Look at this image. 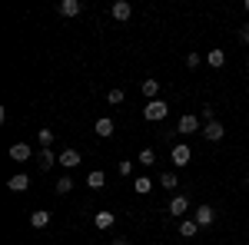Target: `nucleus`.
I'll list each match as a JSON object with an SVG mask.
<instances>
[{
    "label": "nucleus",
    "instance_id": "1",
    "mask_svg": "<svg viewBox=\"0 0 249 245\" xmlns=\"http://www.w3.org/2000/svg\"><path fill=\"white\" fill-rule=\"evenodd\" d=\"M166 113H170V103H163V99H150L143 106V119L146 123H160V119H166Z\"/></svg>",
    "mask_w": 249,
    "mask_h": 245
},
{
    "label": "nucleus",
    "instance_id": "2",
    "mask_svg": "<svg viewBox=\"0 0 249 245\" xmlns=\"http://www.w3.org/2000/svg\"><path fill=\"white\" fill-rule=\"evenodd\" d=\"M170 159H173V166H179V169H183V166H190L193 149L186 146V143H176V146H173V152H170Z\"/></svg>",
    "mask_w": 249,
    "mask_h": 245
},
{
    "label": "nucleus",
    "instance_id": "3",
    "mask_svg": "<svg viewBox=\"0 0 249 245\" xmlns=\"http://www.w3.org/2000/svg\"><path fill=\"white\" fill-rule=\"evenodd\" d=\"M57 163H60V156H57L53 149H40V152H37V166H40V172H50L53 166H57Z\"/></svg>",
    "mask_w": 249,
    "mask_h": 245
},
{
    "label": "nucleus",
    "instance_id": "4",
    "mask_svg": "<svg viewBox=\"0 0 249 245\" xmlns=\"http://www.w3.org/2000/svg\"><path fill=\"white\" fill-rule=\"evenodd\" d=\"M213 219H216V209H213V206H206V202H203V206L196 209V215H193V222H196L199 229H203V226H213Z\"/></svg>",
    "mask_w": 249,
    "mask_h": 245
},
{
    "label": "nucleus",
    "instance_id": "5",
    "mask_svg": "<svg viewBox=\"0 0 249 245\" xmlns=\"http://www.w3.org/2000/svg\"><path fill=\"white\" fill-rule=\"evenodd\" d=\"M170 212L176 215V219H183V215L190 212V199H186L183 192H179V196H173V199H170Z\"/></svg>",
    "mask_w": 249,
    "mask_h": 245
},
{
    "label": "nucleus",
    "instance_id": "6",
    "mask_svg": "<svg viewBox=\"0 0 249 245\" xmlns=\"http://www.w3.org/2000/svg\"><path fill=\"white\" fill-rule=\"evenodd\" d=\"M203 136H206L210 143H219V139L226 136V130H223V123H216V119H213V123H206V126H203Z\"/></svg>",
    "mask_w": 249,
    "mask_h": 245
},
{
    "label": "nucleus",
    "instance_id": "7",
    "mask_svg": "<svg viewBox=\"0 0 249 245\" xmlns=\"http://www.w3.org/2000/svg\"><path fill=\"white\" fill-rule=\"evenodd\" d=\"M10 159H17V163H27V159H34V149H30L27 143H14V146H10Z\"/></svg>",
    "mask_w": 249,
    "mask_h": 245
},
{
    "label": "nucleus",
    "instance_id": "8",
    "mask_svg": "<svg viewBox=\"0 0 249 245\" xmlns=\"http://www.w3.org/2000/svg\"><path fill=\"white\" fill-rule=\"evenodd\" d=\"M60 166H63V169H77V166H80V152L73 149V146L63 149V152H60Z\"/></svg>",
    "mask_w": 249,
    "mask_h": 245
},
{
    "label": "nucleus",
    "instance_id": "9",
    "mask_svg": "<svg viewBox=\"0 0 249 245\" xmlns=\"http://www.w3.org/2000/svg\"><path fill=\"white\" fill-rule=\"evenodd\" d=\"M110 14H113V20H120V23H123V20H130V17H133V7H130L126 0H116Z\"/></svg>",
    "mask_w": 249,
    "mask_h": 245
},
{
    "label": "nucleus",
    "instance_id": "10",
    "mask_svg": "<svg viewBox=\"0 0 249 245\" xmlns=\"http://www.w3.org/2000/svg\"><path fill=\"white\" fill-rule=\"evenodd\" d=\"M7 189H10V192H27V189H30V176H23V172H17V176H10V182H7Z\"/></svg>",
    "mask_w": 249,
    "mask_h": 245
},
{
    "label": "nucleus",
    "instance_id": "11",
    "mask_svg": "<svg viewBox=\"0 0 249 245\" xmlns=\"http://www.w3.org/2000/svg\"><path fill=\"white\" fill-rule=\"evenodd\" d=\"M179 132H196L199 130V116H193V113H183L179 116V126H176Z\"/></svg>",
    "mask_w": 249,
    "mask_h": 245
},
{
    "label": "nucleus",
    "instance_id": "12",
    "mask_svg": "<svg viewBox=\"0 0 249 245\" xmlns=\"http://www.w3.org/2000/svg\"><path fill=\"white\" fill-rule=\"evenodd\" d=\"M60 14H63V17H77L80 10H83V3H80V0H60V7H57Z\"/></svg>",
    "mask_w": 249,
    "mask_h": 245
},
{
    "label": "nucleus",
    "instance_id": "13",
    "mask_svg": "<svg viewBox=\"0 0 249 245\" xmlns=\"http://www.w3.org/2000/svg\"><path fill=\"white\" fill-rule=\"evenodd\" d=\"M93 130L100 132V136H103V139H107V136H113L116 123H113V119H110V116H100V119H96V126H93Z\"/></svg>",
    "mask_w": 249,
    "mask_h": 245
},
{
    "label": "nucleus",
    "instance_id": "14",
    "mask_svg": "<svg viewBox=\"0 0 249 245\" xmlns=\"http://www.w3.org/2000/svg\"><path fill=\"white\" fill-rule=\"evenodd\" d=\"M93 226L96 229H113L116 226V215H113V212H96V215H93Z\"/></svg>",
    "mask_w": 249,
    "mask_h": 245
},
{
    "label": "nucleus",
    "instance_id": "15",
    "mask_svg": "<svg viewBox=\"0 0 249 245\" xmlns=\"http://www.w3.org/2000/svg\"><path fill=\"white\" fill-rule=\"evenodd\" d=\"M30 226L34 229H47L50 226V212H47V209H37V212L30 215Z\"/></svg>",
    "mask_w": 249,
    "mask_h": 245
},
{
    "label": "nucleus",
    "instance_id": "16",
    "mask_svg": "<svg viewBox=\"0 0 249 245\" xmlns=\"http://www.w3.org/2000/svg\"><path fill=\"white\" fill-rule=\"evenodd\" d=\"M196 232H199V226H196L193 219H179V235H183V239H193Z\"/></svg>",
    "mask_w": 249,
    "mask_h": 245
},
{
    "label": "nucleus",
    "instance_id": "17",
    "mask_svg": "<svg viewBox=\"0 0 249 245\" xmlns=\"http://www.w3.org/2000/svg\"><path fill=\"white\" fill-rule=\"evenodd\" d=\"M87 186H90V189H103V186H107L103 169H93V172H90V176H87Z\"/></svg>",
    "mask_w": 249,
    "mask_h": 245
},
{
    "label": "nucleus",
    "instance_id": "18",
    "mask_svg": "<svg viewBox=\"0 0 249 245\" xmlns=\"http://www.w3.org/2000/svg\"><path fill=\"white\" fill-rule=\"evenodd\" d=\"M206 63H210L213 70H219V66L226 63V53H223V50H210V53H206Z\"/></svg>",
    "mask_w": 249,
    "mask_h": 245
},
{
    "label": "nucleus",
    "instance_id": "19",
    "mask_svg": "<svg viewBox=\"0 0 249 245\" xmlns=\"http://www.w3.org/2000/svg\"><path fill=\"white\" fill-rule=\"evenodd\" d=\"M156 93H160V80H143V96L156 99Z\"/></svg>",
    "mask_w": 249,
    "mask_h": 245
},
{
    "label": "nucleus",
    "instance_id": "20",
    "mask_svg": "<svg viewBox=\"0 0 249 245\" xmlns=\"http://www.w3.org/2000/svg\"><path fill=\"white\" fill-rule=\"evenodd\" d=\"M133 189H136V192H140V196H146V192H150V189H153V182H150V176H136Z\"/></svg>",
    "mask_w": 249,
    "mask_h": 245
},
{
    "label": "nucleus",
    "instance_id": "21",
    "mask_svg": "<svg viewBox=\"0 0 249 245\" xmlns=\"http://www.w3.org/2000/svg\"><path fill=\"white\" fill-rule=\"evenodd\" d=\"M53 189H57V196H67V192L73 189V179H70V176H60V179H57V186H53Z\"/></svg>",
    "mask_w": 249,
    "mask_h": 245
},
{
    "label": "nucleus",
    "instance_id": "22",
    "mask_svg": "<svg viewBox=\"0 0 249 245\" xmlns=\"http://www.w3.org/2000/svg\"><path fill=\"white\" fill-rule=\"evenodd\" d=\"M37 143H40V149H50V143H53V130H40L37 132Z\"/></svg>",
    "mask_w": 249,
    "mask_h": 245
},
{
    "label": "nucleus",
    "instance_id": "23",
    "mask_svg": "<svg viewBox=\"0 0 249 245\" xmlns=\"http://www.w3.org/2000/svg\"><path fill=\"white\" fill-rule=\"evenodd\" d=\"M136 159H140V166H153V163H156V152L153 149H143Z\"/></svg>",
    "mask_w": 249,
    "mask_h": 245
},
{
    "label": "nucleus",
    "instance_id": "24",
    "mask_svg": "<svg viewBox=\"0 0 249 245\" xmlns=\"http://www.w3.org/2000/svg\"><path fill=\"white\" fill-rule=\"evenodd\" d=\"M160 186L173 192V189H176V176H173V172H163V176H160Z\"/></svg>",
    "mask_w": 249,
    "mask_h": 245
},
{
    "label": "nucleus",
    "instance_id": "25",
    "mask_svg": "<svg viewBox=\"0 0 249 245\" xmlns=\"http://www.w3.org/2000/svg\"><path fill=\"white\" fill-rule=\"evenodd\" d=\"M116 169H120L123 179H130V176H133V163H130V159H120V166H116Z\"/></svg>",
    "mask_w": 249,
    "mask_h": 245
},
{
    "label": "nucleus",
    "instance_id": "26",
    "mask_svg": "<svg viewBox=\"0 0 249 245\" xmlns=\"http://www.w3.org/2000/svg\"><path fill=\"white\" fill-rule=\"evenodd\" d=\"M199 63H203V57H199V53H186V66H190V70H196Z\"/></svg>",
    "mask_w": 249,
    "mask_h": 245
},
{
    "label": "nucleus",
    "instance_id": "27",
    "mask_svg": "<svg viewBox=\"0 0 249 245\" xmlns=\"http://www.w3.org/2000/svg\"><path fill=\"white\" fill-rule=\"evenodd\" d=\"M107 99H110V103H123V90H110V93H107Z\"/></svg>",
    "mask_w": 249,
    "mask_h": 245
},
{
    "label": "nucleus",
    "instance_id": "28",
    "mask_svg": "<svg viewBox=\"0 0 249 245\" xmlns=\"http://www.w3.org/2000/svg\"><path fill=\"white\" fill-rule=\"evenodd\" d=\"M239 40L249 47V23H243V27H239Z\"/></svg>",
    "mask_w": 249,
    "mask_h": 245
},
{
    "label": "nucleus",
    "instance_id": "29",
    "mask_svg": "<svg viewBox=\"0 0 249 245\" xmlns=\"http://www.w3.org/2000/svg\"><path fill=\"white\" fill-rule=\"evenodd\" d=\"M113 245H130V242H126V239H113Z\"/></svg>",
    "mask_w": 249,
    "mask_h": 245
},
{
    "label": "nucleus",
    "instance_id": "30",
    "mask_svg": "<svg viewBox=\"0 0 249 245\" xmlns=\"http://www.w3.org/2000/svg\"><path fill=\"white\" fill-rule=\"evenodd\" d=\"M246 14H249V0H246Z\"/></svg>",
    "mask_w": 249,
    "mask_h": 245
},
{
    "label": "nucleus",
    "instance_id": "31",
    "mask_svg": "<svg viewBox=\"0 0 249 245\" xmlns=\"http://www.w3.org/2000/svg\"><path fill=\"white\" fill-rule=\"evenodd\" d=\"M246 66H249V53H246Z\"/></svg>",
    "mask_w": 249,
    "mask_h": 245
}]
</instances>
